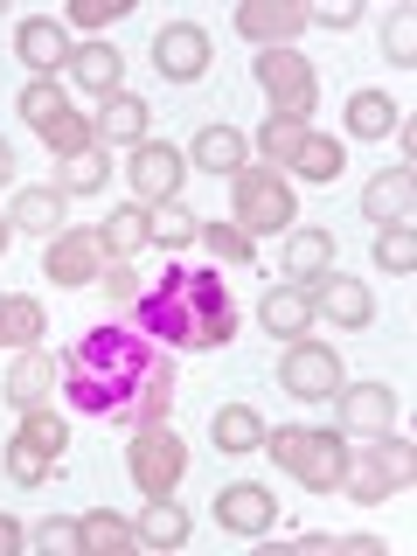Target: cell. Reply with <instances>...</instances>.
<instances>
[{"label": "cell", "mask_w": 417, "mask_h": 556, "mask_svg": "<svg viewBox=\"0 0 417 556\" xmlns=\"http://www.w3.org/2000/svg\"><path fill=\"white\" fill-rule=\"evenodd\" d=\"M147 139V98L112 91L98 104V147H139Z\"/></svg>", "instance_id": "obj_19"}, {"label": "cell", "mask_w": 417, "mask_h": 556, "mask_svg": "<svg viewBox=\"0 0 417 556\" xmlns=\"http://www.w3.org/2000/svg\"><path fill=\"white\" fill-rule=\"evenodd\" d=\"M188 153H195V167H208V174H237V167H251V161H243L251 147H243V132H237V126H202Z\"/></svg>", "instance_id": "obj_28"}, {"label": "cell", "mask_w": 417, "mask_h": 556, "mask_svg": "<svg viewBox=\"0 0 417 556\" xmlns=\"http://www.w3.org/2000/svg\"><path fill=\"white\" fill-rule=\"evenodd\" d=\"M42 334H49V320H42V300H28V292L0 300V348H35Z\"/></svg>", "instance_id": "obj_31"}, {"label": "cell", "mask_w": 417, "mask_h": 556, "mask_svg": "<svg viewBox=\"0 0 417 556\" xmlns=\"http://www.w3.org/2000/svg\"><path fill=\"white\" fill-rule=\"evenodd\" d=\"M98 243H104V257H139V251L153 243V230H147V208H139V202L112 208V216L98 223Z\"/></svg>", "instance_id": "obj_26"}, {"label": "cell", "mask_w": 417, "mask_h": 556, "mask_svg": "<svg viewBox=\"0 0 417 556\" xmlns=\"http://www.w3.org/2000/svg\"><path fill=\"white\" fill-rule=\"evenodd\" d=\"M147 230H153V243H161V251H181V243L202 237V216H195L181 195H174V202H153V208H147Z\"/></svg>", "instance_id": "obj_30"}, {"label": "cell", "mask_w": 417, "mask_h": 556, "mask_svg": "<svg viewBox=\"0 0 417 556\" xmlns=\"http://www.w3.org/2000/svg\"><path fill=\"white\" fill-rule=\"evenodd\" d=\"M56 382H63V362L42 355V348H22V362H14V376H8V404L14 410H42L49 396H56Z\"/></svg>", "instance_id": "obj_16"}, {"label": "cell", "mask_w": 417, "mask_h": 556, "mask_svg": "<svg viewBox=\"0 0 417 556\" xmlns=\"http://www.w3.org/2000/svg\"><path fill=\"white\" fill-rule=\"evenodd\" d=\"M341 167H348V153H341V139H327V132H306L300 153H292V174H300V181H313V188L341 181Z\"/></svg>", "instance_id": "obj_27"}, {"label": "cell", "mask_w": 417, "mask_h": 556, "mask_svg": "<svg viewBox=\"0 0 417 556\" xmlns=\"http://www.w3.org/2000/svg\"><path fill=\"white\" fill-rule=\"evenodd\" d=\"M208 431H216V445H223V452H257V445H265V417H257L251 404H223Z\"/></svg>", "instance_id": "obj_33"}, {"label": "cell", "mask_w": 417, "mask_h": 556, "mask_svg": "<svg viewBox=\"0 0 417 556\" xmlns=\"http://www.w3.org/2000/svg\"><path fill=\"white\" fill-rule=\"evenodd\" d=\"M104 265H112V257H104L98 230H56L49 251H42V271L56 278V286H98Z\"/></svg>", "instance_id": "obj_8"}, {"label": "cell", "mask_w": 417, "mask_h": 556, "mask_svg": "<svg viewBox=\"0 0 417 556\" xmlns=\"http://www.w3.org/2000/svg\"><path fill=\"white\" fill-rule=\"evenodd\" d=\"M410 195H417V181H410V167H382L369 188H362V216L369 223H410Z\"/></svg>", "instance_id": "obj_17"}, {"label": "cell", "mask_w": 417, "mask_h": 556, "mask_svg": "<svg viewBox=\"0 0 417 556\" xmlns=\"http://www.w3.org/2000/svg\"><path fill=\"white\" fill-rule=\"evenodd\" d=\"M230 188H237V230L243 237H278V230H292V223H300L292 181L278 167H237Z\"/></svg>", "instance_id": "obj_4"}, {"label": "cell", "mask_w": 417, "mask_h": 556, "mask_svg": "<svg viewBox=\"0 0 417 556\" xmlns=\"http://www.w3.org/2000/svg\"><path fill=\"white\" fill-rule=\"evenodd\" d=\"M8 243H14V223H8V216H0V257H8Z\"/></svg>", "instance_id": "obj_49"}, {"label": "cell", "mask_w": 417, "mask_h": 556, "mask_svg": "<svg viewBox=\"0 0 417 556\" xmlns=\"http://www.w3.org/2000/svg\"><path fill=\"white\" fill-rule=\"evenodd\" d=\"M300 28H306L300 0H243V8H237V35L257 42V49H292Z\"/></svg>", "instance_id": "obj_12"}, {"label": "cell", "mask_w": 417, "mask_h": 556, "mask_svg": "<svg viewBox=\"0 0 417 556\" xmlns=\"http://www.w3.org/2000/svg\"><path fill=\"white\" fill-rule=\"evenodd\" d=\"M257 452H271L306 494H334L341 466H348V439H341V431H313V425H278V431H265Z\"/></svg>", "instance_id": "obj_3"}, {"label": "cell", "mask_w": 417, "mask_h": 556, "mask_svg": "<svg viewBox=\"0 0 417 556\" xmlns=\"http://www.w3.org/2000/svg\"><path fill=\"white\" fill-rule=\"evenodd\" d=\"M70 77L91 98H112V91H126V56L112 42H84V49H70Z\"/></svg>", "instance_id": "obj_18"}, {"label": "cell", "mask_w": 417, "mask_h": 556, "mask_svg": "<svg viewBox=\"0 0 417 556\" xmlns=\"http://www.w3.org/2000/svg\"><path fill=\"white\" fill-rule=\"evenodd\" d=\"M8 181H14V147L0 139V188H8Z\"/></svg>", "instance_id": "obj_48"}, {"label": "cell", "mask_w": 417, "mask_h": 556, "mask_svg": "<svg viewBox=\"0 0 417 556\" xmlns=\"http://www.w3.org/2000/svg\"><path fill=\"white\" fill-rule=\"evenodd\" d=\"M98 286H104V300H112V313H126V306L139 300V286H147V278L132 271V257H112V265L98 271Z\"/></svg>", "instance_id": "obj_43"}, {"label": "cell", "mask_w": 417, "mask_h": 556, "mask_svg": "<svg viewBox=\"0 0 417 556\" xmlns=\"http://www.w3.org/2000/svg\"><path fill=\"white\" fill-rule=\"evenodd\" d=\"M300 139H306V126L300 118H265V126H257V153H265V167H292V153H300Z\"/></svg>", "instance_id": "obj_34"}, {"label": "cell", "mask_w": 417, "mask_h": 556, "mask_svg": "<svg viewBox=\"0 0 417 556\" xmlns=\"http://www.w3.org/2000/svg\"><path fill=\"white\" fill-rule=\"evenodd\" d=\"M195 243H208V251H216L223 265H251V257H257V243L243 237L237 223H202V237H195Z\"/></svg>", "instance_id": "obj_41"}, {"label": "cell", "mask_w": 417, "mask_h": 556, "mask_svg": "<svg viewBox=\"0 0 417 556\" xmlns=\"http://www.w3.org/2000/svg\"><path fill=\"white\" fill-rule=\"evenodd\" d=\"M257 320H265L271 334L300 341L306 327H313V292H306V286H271L265 300H257Z\"/></svg>", "instance_id": "obj_20"}, {"label": "cell", "mask_w": 417, "mask_h": 556, "mask_svg": "<svg viewBox=\"0 0 417 556\" xmlns=\"http://www.w3.org/2000/svg\"><path fill=\"white\" fill-rule=\"evenodd\" d=\"M77 417H118V425H161L174 404V362L132 320H104L63 348V382Z\"/></svg>", "instance_id": "obj_1"}, {"label": "cell", "mask_w": 417, "mask_h": 556, "mask_svg": "<svg viewBox=\"0 0 417 556\" xmlns=\"http://www.w3.org/2000/svg\"><path fill=\"white\" fill-rule=\"evenodd\" d=\"M14 56H22L35 77H49V70H63V63H70V28H63V22H49V14H28V22L14 28Z\"/></svg>", "instance_id": "obj_15"}, {"label": "cell", "mask_w": 417, "mask_h": 556, "mask_svg": "<svg viewBox=\"0 0 417 556\" xmlns=\"http://www.w3.org/2000/svg\"><path fill=\"white\" fill-rule=\"evenodd\" d=\"M216 521H223L230 535H265L271 521H278V501H271L257 480H230V486L216 494Z\"/></svg>", "instance_id": "obj_13"}, {"label": "cell", "mask_w": 417, "mask_h": 556, "mask_svg": "<svg viewBox=\"0 0 417 556\" xmlns=\"http://www.w3.org/2000/svg\"><path fill=\"white\" fill-rule=\"evenodd\" d=\"M112 181V161H104V153H77V161H63V195H98V188Z\"/></svg>", "instance_id": "obj_39"}, {"label": "cell", "mask_w": 417, "mask_h": 556, "mask_svg": "<svg viewBox=\"0 0 417 556\" xmlns=\"http://www.w3.org/2000/svg\"><path fill=\"white\" fill-rule=\"evenodd\" d=\"M376 466H382V473H390V486H396V494H404V486L417 480V452H410V439H404V431H382V439H376Z\"/></svg>", "instance_id": "obj_36"}, {"label": "cell", "mask_w": 417, "mask_h": 556, "mask_svg": "<svg viewBox=\"0 0 417 556\" xmlns=\"http://www.w3.org/2000/svg\"><path fill=\"white\" fill-rule=\"evenodd\" d=\"M334 410H341V425L355 431V439H382V431L396 425V390L390 382H341Z\"/></svg>", "instance_id": "obj_10"}, {"label": "cell", "mask_w": 417, "mask_h": 556, "mask_svg": "<svg viewBox=\"0 0 417 556\" xmlns=\"http://www.w3.org/2000/svg\"><path fill=\"white\" fill-rule=\"evenodd\" d=\"M28 543L42 549V556H84V529H77V521H63V515H49V521H35V529H28Z\"/></svg>", "instance_id": "obj_40"}, {"label": "cell", "mask_w": 417, "mask_h": 556, "mask_svg": "<svg viewBox=\"0 0 417 556\" xmlns=\"http://www.w3.org/2000/svg\"><path fill=\"white\" fill-rule=\"evenodd\" d=\"M334 549H348V556H382L390 543H382V535H334Z\"/></svg>", "instance_id": "obj_46"}, {"label": "cell", "mask_w": 417, "mask_h": 556, "mask_svg": "<svg viewBox=\"0 0 417 556\" xmlns=\"http://www.w3.org/2000/svg\"><path fill=\"white\" fill-rule=\"evenodd\" d=\"M22 439L35 445V452H49V459H63V445H70V425H63V417L56 410H22Z\"/></svg>", "instance_id": "obj_38"}, {"label": "cell", "mask_w": 417, "mask_h": 556, "mask_svg": "<svg viewBox=\"0 0 417 556\" xmlns=\"http://www.w3.org/2000/svg\"><path fill=\"white\" fill-rule=\"evenodd\" d=\"M327 271H334V237H327V230H292L286 237V278L320 286Z\"/></svg>", "instance_id": "obj_23"}, {"label": "cell", "mask_w": 417, "mask_h": 556, "mask_svg": "<svg viewBox=\"0 0 417 556\" xmlns=\"http://www.w3.org/2000/svg\"><path fill=\"white\" fill-rule=\"evenodd\" d=\"M306 292H313V313H327L334 327H369L376 320V300H369V286H362V278L327 271L320 286H306Z\"/></svg>", "instance_id": "obj_14"}, {"label": "cell", "mask_w": 417, "mask_h": 556, "mask_svg": "<svg viewBox=\"0 0 417 556\" xmlns=\"http://www.w3.org/2000/svg\"><path fill=\"white\" fill-rule=\"evenodd\" d=\"M126 473H132V486L139 494H174L181 486V473H188V445H181V431L167 425H132V445H126Z\"/></svg>", "instance_id": "obj_5"}, {"label": "cell", "mask_w": 417, "mask_h": 556, "mask_svg": "<svg viewBox=\"0 0 417 556\" xmlns=\"http://www.w3.org/2000/svg\"><path fill=\"white\" fill-rule=\"evenodd\" d=\"M132 535H139L147 549H181V543H188V508H181L174 494H153L147 515L132 521Z\"/></svg>", "instance_id": "obj_22"}, {"label": "cell", "mask_w": 417, "mask_h": 556, "mask_svg": "<svg viewBox=\"0 0 417 556\" xmlns=\"http://www.w3.org/2000/svg\"><path fill=\"white\" fill-rule=\"evenodd\" d=\"M257 91L271 98L278 118H300L306 126V112L320 104V77H313V63L300 49H265V56H257Z\"/></svg>", "instance_id": "obj_6"}, {"label": "cell", "mask_w": 417, "mask_h": 556, "mask_svg": "<svg viewBox=\"0 0 417 556\" xmlns=\"http://www.w3.org/2000/svg\"><path fill=\"white\" fill-rule=\"evenodd\" d=\"M306 22H320V28H355L362 22V8H355V0H327V8H306Z\"/></svg>", "instance_id": "obj_45"}, {"label": "cell", "mask_w": 417, "mask_h": 556, "mask_svg": "<svg viewBox=\"0 0 417 556\" xmlns=\"http://www.w3.org/2000/svg\"><path fill=\"white\" fill-rule=\"evenodd\" d=\"M118 14H126V0H77L70 22H77V28H104V22H118Z\"/></svg>", "instance_id": "obj_44"}, {"label": "cell", "mask_w": 417, "mask_h": 556, "mask_svg": "<svg viewBox=\"0 0 417 556\" xmlns=\"http://www.w3.org/2000/svg\"><path fill=\"white\" fill-rule=\"evenodd\" d=\"M153 70H161L167 84H195L208 70V35L195 22H167L161 35H153Z\"/></svg>", "instance_id": "obj_11"}, {"label": "cell", "mask_w": 417, "mask_h": 556, "mask_svg": "<svg viewBox=\"0 0 417 556\" xmlns=\"http://www.w3.org/2000/svg\"><path fill=\"white\" fill-rule=\"evenodd\" d=\"M341 355H334V348H327V341H292L286 348V362H278V390H286V396H300V404H327V396H334L341 390Z\"/></svg>", "instance_id": "obj_7"}, {"label": "cell", "mask_w": 417, "mask_h": 556, "mask_svg": "<svg viewBox=\"0 0 417 556\" xmlns=\"http://www.w3.org/2000/svg\"><path fill=\"white\" fill-rule=\"evenodd\" d=\"M376 265H382V271H396V278L417 271V237L404 230V223H390V230L376 237Z\"/></svg>", "instance_id": "obj_42"}, {"label": "cell", "mask_w": 417, "mask_h": 556, "mask_svg": "<svg viewBox=\"0 0 417 556\" xmlns=\"http://www.w3.org/2000/svg\"><path fill=\"white\" fill-rule=\"evenodd\" d=\"M14 104H22V118H28V126H35V132H42V139H49V132H56V126H63V118H70V112H77V104H70V98H63V84H56V77H35V84H28V91H22V98H14Z\"/></svg>", "instance_id": "obj_29"}, {"label": "cell", "mask_w": 417, "mask_h": 556, "mask_svg": "<svg viewBox=\"0 0 417 556\" xmlns=\"http://www.w3.org/2000/svg\"><path fill=\"white\" fill-rule=\"evenodd\" d=\"M22 543H28V529H22V521H14V515H0V556H14Z\"/></svg>", "instance_id": "obj_47"}, {"label": "cell", "mask_w": 417, "mask_h": 556, "mask_svg": "<svg viewBox=\"0 0 417 556\" xmlns=\"http://www.w3.org/2000/svg\"><path fill=\"white\" fill-rule=\"evenodd\" d=\"M77 529H84V556H126V549H139L132 521H118L112 508H91Z\"/></svg>", "instance_id": "obj_32"}, {"label": "cell", "mask_w": 417, "mask_h": 556, "mask_svg": "<svg viewBox=\"0 0 417 556\" xmlns=\"http://www.w3.org/2000/svg\"><path fill=\"white\" fill-rule=\"evenodd\" d=\"M126 320L139 327L147 341H161L167 355L174 348H223L237 334V306L230 292H223L216 271H188V265H167L161 278H147L139 286V300L126 306Z\"/></svg>", "instance_id": "obj_2"}, {"label": "cell", "mask_w": 417, "mask_h": 556, "mask_svg": "<svg viewBox=\"0 0 417 556\" xmlns=\"http://www.w3.org/2000/svg\"><path fill=\"white\" fill-rule=\"evenodd\" d=\"M63 208H70L63 188H22L14 208H8V223H14V230H28V237H56L63 230Z\"/></svg>", "instance_id": "obj_21"}, {"label": "cell", "mask_w": 417, "mask_h": 556, "mask_svg": "<svg viewBox=\"0 0 417 556\" xmlns=\"http://www.w3.org/2000/svg\"><path fill=\"white\" fill-rule=\"evenodd\" d=\"M341 494H348V501H362V508H376V501H390V494H396V486H390V473L376 466V445H348Z\"/></svg>", "instance_id": "obj_24"}, {"label": "cell", "mask_w": 417, "mask_h": 556, "mask_svg": "<svg viewBox=\"0 0 417 556\" xmlns=\"http://www.w3.org/2000/svg\"><path fill=\"white\" fill-rule=\"evenodd\" d=\"M181 174H188V161L167 147V139H139V147H132L126 181H132L139 202H174V195H181Z\"/></svg>", "instance_id": "obj_9"}, {"label": "cell", "mask_w": 417, "mask_h": 556, "mask_svg": "<svg viewBox=\"0 0 417 556\" xmlns=\"http://www.w3.org/2000/svg\"><path fill=\"white\" fill-rule=\"evenodd\" d=\"M0 466H8V480H14V486H42L56 459H49V452H35V445L22 439V431H14V439L0 445Z\"/></svg>", "instance_id": "obj_35"}, {"label": "cell", "mask_w": 417, "mask_h": 556, "mask_svg": "<svg viewBox=\"0 0 417 556\" xmlns=\"http://www.w3.org/2000/svg\"><path fill=\"white\" fill-rule=\"evenodd\" d=\"M404 126V104H390V91H355L348 98V132L355 139H390Z\"/></svg>", "instance_id": "obj_25"}, {"label": "cell", "mask_w": 417, "mask_h": 556, "mask_svg": "<svg viewBox=\"0 0 417 556\" xmlns=\"http://www.w3.org/2000/svg\"><path fill=\"white\" fill-rule=\"evenodd\" d=\"M382 56H390L396 70L417 63V8H396L390 22H382Z\"/></svg>", "instance_id": "obj_37"}]
</instances>
